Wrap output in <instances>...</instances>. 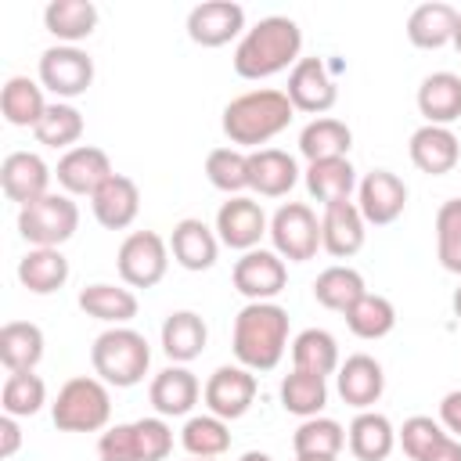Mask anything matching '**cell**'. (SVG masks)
<instances>
[{"instance_id":"obj_1","label":"cell","mask_w":461,"mask_h":461,"mask_svg":"<svg viewBox=\"0 0 461 461\" xmlns=\"http://www.w3.org/2000/svg\"><path fill=\"white\" fill-rule=\"evenodd\" d=\"M303 50V29L288 14L259 18L234 47V72L241 79H270L277 72H292Z\"/></svg>"},{"instance_id":"obj_2","label":"cell","mask_w":461,"mask_h":461,"mask_svg":"<svg viewBox=\"0 0 461 461\" xmlns=\"http://www.w3.org/2000/svg\"><path fill=\"white\" fill-rule=\"evenodd\" d=\"M295 108L288 101L285 90L274 86H259V90H245L238 94L227 108H223V133L234 148H252L259 151L267 140H274L281 130H288Z\"/></svg>"},{"instance_id":"obj_3","label":"cell","mask_w":461,"mask_h":461,"mask_svg":"<svg viewBox=\"0 0 461 461\" xmlns=\"http://www.w3.org/2000/svg\"><path fill=\"white\" fill-rule=\"evenodd\" d=\"M230 349L249 371H274L288 349V310L277 303H245L234 317Z\"/></svg>"},{"instance_id":"obj_4","label":"cell","mask_w":461,"mask_h":461,"mask_svg":"<svg viewBox=\"0 0 461 461\" xmlns=\"http://www.w3.org/2000/svg\"><path fill=\"white\" fill-rule=\"evenodd\" d=\"M90 364H94V375L104 382V385H115V389H130L137 382H144L148 367H151V346L140 331H133L130 324H119V328H104L94 346H90Z\"/></svg>"},{"instance_id":"obj_5","label":"cell","mask_w":461,"mask_h":461,"mask_svg":"<svg viewBox=\"0 0 461 461\" xmlns=\"http://www.w3.org/2000/svg\"><path fill=\"white\" fill-rule=\"evenodd\" d=\"M112 385H104L97 375H76L68 378L54 403L50 418L61 432H104L112 421Z\"/></svg>"},{"instance_id":"obj_6","label":"cell","mask_w":461,"mask_h":461,"mask_svg":"<svg viewBox=\"0 0 461 461\" xmlns=\"http://www.w3.org/2000/svg\"><path fill=\"white\" fill-rule=\"evenodd\" d=\"M79 227V205L65 191H50L18 209V234L29 249H61Z\"/></svg>"},{"instance_id":"obj_7","label":"cell","mask_w":461,"mask_h":461,"mask_svg":"<svg viewBox=\"0 0 461 461\" xmlns=\"http://www.w3.org/2000/svg\"><path fill=\"white\" fill-rule=\"evenodd\" d=\"M115 270L126 288H155L169 270V241L158 230H130L115 252Z\"/></svg>"},{"instance_id":"obj_8","label":"cell","mask_w":461,"mask_h":461,"mask_svg":"<svg viewBox=\"0 0 461 461\" xmlns=\"http://www.w3.org/2000/svg\"><path fill=\"white\" fill-rule=\"evenodd\" d=\"M270 245L288 263H306L321 249V220L306 202H285L270 216Z\"/></svg>"},{"instance_id":"obj_9","label":"cell","mask_w":461,"mask_h":461,"mask_svg":"<svg viewBox=\"0 0 461 461\" xmlns=\"http://www.w3.org/2000/svg\"><path fill=\"white\" fill-rule=\"evenodd\" d=\"M94 83V58L79 47L54 43L40 54V86L50 90L58 101L86 94Z\"/></svg>"},{"instance_id":"obj_10","label":"cell","mask_w":461,"mask_h":461,"mask_svg":"<svg viewBox=\"0 0 461 461\" xmlns=\"http://www.w3.org/2000/svg\"><path fill=\"white\" fill-rule=\"evenodd\" d=\"M230 281L249 303H274L288 285V267L274 249H252L234 259Z\"/></svg>"},{"instance_id":"obj_11","label":"cell","mask_w":461,"mask_h":461,"mask_svg":"<svg viewBox=\"0 0 461 461\" xmlns=\"http://www.w3.org/2000/svg\"><path fill=\"white\" fill-rule=\"evenodd\" d=\"M202 400L209 407V414L223 418V421H238L249 414L252 400H256V371L241 367V364H223L209 375V382L202 385Z\"/></svg>"},{"instance_id":"obj_12","label":"cell","mask_w":461,"mask_h":461,"mask_svg":"<svg viewBox=\"0 0 461 461\" xmlns=\"http://www.w3.org/2000/svg\"><path fill=\"white\" fill-rule=\"evenodd\" d=\"M216 238L220 245L234 249V252H252L259 249V238L270 234V220L263 212V205L249 194H234L216 209Z\"/></svg>"},{"instance_id":"obj_13","label":"cell","mask_w":461,"mask_h":461,"mask_svg":"<svg viewBox=\"0 0 461 461\" xmlns=\"http://www.w3.org/2000/svg\"><path fill=\"white\" fill-rule=\"evenodd\" d=\"M357 209H360L364 223L389 227L407 209V184L393 169H371L357 184Z\"/></svg>"},{"instance_id":"obj_14","label":"cell","mask_w":461,"mask_h":461,"mask_svg":"<svg viewBox=\"0 0 461 461\" xmlns=\"http://www.w3.org/2000/svg\"><path fill=\"white\" fill-rule=\"evenodd\" d=\"M285 94H288L292 108L306 112V115H321L339 101V86H335V79L321 58H299L295 68L288 72Z\"/></svg>"},{"instance_id":"obj_15","label":"cell","mask_w":461,"mask_h":461,"mask_svg":"<svg viewBox=\"0 0 461 461\" xmlns=\"http://www.w3.org/2000/svg\"><path fill=\"white\" fill-rule=\"evenodd\" d=\"M245 7L234 0H205L187 14V36L198 47H223L234 36H245Z\"/></svg>"},{"instance_id":"obj_16","label":"cell","mask_w":461,"mask_h":461,"mask_svg":"<svg viewBox=\"0 0 461 461\" xmlns=\"http://www.w3.org/2000/svg\"><path fill=\"white\" fill-rule=\"evenodd\" d=\"M112 173L115 169H112L108 151H101L94 144H76L72 151H65L58 158V169H54V176H58V184H61L65 194H86V198H94V191Z\"/></svg>"},{"instance_id":"obj_17","label":"cell","mask_w":461,"mask_h":461,"mask_svg":"<svg viewBox=\"0 0 461 461\" xmlns=\"http://www.w3.org/2000/svg\"><path fill=\"white\" fill-rule=\"evenodd\" d=\"M50 176H54L50 166L36 151H11L0 162V187L7 202H18V209L50 194Z\"/></svg>"},{"instance_id":"obj_18","label":"cell","mask_w":461,"mask_h":461,"mask_svg":"<svg viewBox=\"0 0 461 461\" xmlns=\"http://www.w3.org/2000/svg\"><path fill=\"white\" fill-rule=\"evenodd\" d=\"M367 238V223L357 209V202H331L321 212V249L335 259H349L364 249Z\"/></svg>"},{"instance_id":"obj_19","label":"cell","mask_w":461,"mask_h":461,"mask_svg":"<svg viewBox=\"0 0 461 461\" xmlns=\"http://www.w3.org/2000/svg\"><path fill=\"white\" fill-rule=\"evenodd\" d=\"M335 389L342 396V403L357 407V411H371L382 393H385V371L375 357L367 353H353L339 364V375H335Z\"/></svg>"},{"instance_id":"obj_20","label":"cell","mask_w":461,"mask_h":461,"mask_svg":"<svg viewBox=\"0 0 461 461\" xmlns=\"http://www.w3.org/2000/svg\"><path fill=\"white\" fill-rule=\"evenodd\" d=\"M198 396H202V382L194 378V371H187V364L162 367L151 378V385H148V400H151L158 418H184V414H191Z\"/></svg>"},{"instance_id":"obj_21","label":"cell","mask_w":461,"mask_h":461,"mask_svg":"<svg viewBox=\"0 0 461 461\" xmlns=\"http://www.w3.org/2000/svg\"><path fill=\"white\" fill-rule=\"evenodd\" d=\"M169 256L191 270V274H202V270H212L216 256H220V238L216 230L198 220V216H184L180 223H173V234H169Z\"/></svg>"},{"instance_id":"obj_22","label":"cell","mask_w":461,"mask_h":461,"mask_svg":"<svg viewBox=\"0 0 461 461\" xmlns=\"http://www.w3.org/2000/svg\"><path fill=\"white\" fill-rule=\"evenodd\" d=\"M94 220L108 230H126L140 212V187L126 173H112L90 198Z\"/></svg>"},{"instance_id":"obj_23","label":"cell","mask_w":461,"mask_h":461,"mask_svg":"<svg viewBox=\"0 0 461 461\" xmlns=\"http://www.w3.org/2000/svg\"><path fill=\"white\" fill-rule=\"evenodd\" d=\"M407 155H411V162L421 169V173H429V176H443V173H450L454 166H457V158H461V140H457V133L450 130V126H418L414 133H411V144H407Z\"/></svg>"},{"instance_id":"obj_24","label":"cell","mask_w":461,"mask_h":461,"mask_svg":"<svg viewBox=\"0 0 461 461\" xmlns=\"http://www.w3.org/2000/svg\"><path fill=\"white\" fill-rule=\"evenodd\" d=\"M299 184V162L281 148L249 151V191L259 198H285Z\"/></svg>"},{"instance_id":"obj_25","label":"cell","mask_w":461,"mask_h":461,"mask_svg":"<svg viewBox=\"0 0 461 461\" xmlns=\"http://www.w3.org/2000/svg\"><path fill=\"white\" fill-rule=\"evenodd\" d=\"M454 29H457V7H450L443 0L418 4L407 14V40L418 50H439V47L454 43Z\"/></svg>"},{"instance_id":"obj_26","label":"cell","mask_w":461,"mask_h":461,"mask_svg":"<svg viewBox=\"0 0 461 461\" xmlns=\"http://www.w3.org/2000/svg\"><path fill=\"white\" fill-rule=\"evenodd\" d=\"M346 447L357 461H385L396 447V429L378 411H357L346 429Z\"/></svg>"},{"instance_id":"obj_27","label":"cell","mask_w":461,"mask_h":461,"mask_svg":"<svg viewBox=\"0 0 461 461\" xmlns=\"http://www.w3.org/2000/svg\"><path fill=\"white\" fill-rule=\"evenodd\" d=\"M205 342H209V328H205V321L194 310H173L162 321V353L173 364L198 360L202 349H205Z\"/></svg>"},{"instance_id":"obj_28","label":"cell","mask_w":461,"mask_h":461,"mask_svg":"<svg viewBox=\"0 0 461 461\" xmlns=\"http://www.w3.org/2000/svg\"><path fill=\"white\" fill-rule=\"evenodd\" d=\"M418 112L429 126H450L461 119V76L457 72H432L418 86Z\"/></svg>"},{"instance_id":"obj_29","label":"cell","mask_w":461,"mask_h":461,"mask_svg":"<svg viewBox=\"0 0 461 461\" xmlns=\"http://www.w3.org/2000/svg\"><path fill=\"white\" fill-rule=\"evenodd\" d=\"M349 148H353V130L335 115H317L299 133V151L306 162L349 158Z\"/></svg>"},{"instance_id":"obj_30","label":"cell","mask_w":461,"mask_h":461,"mask_svg":"<svg viewBox=\"0 0 461 461\" xmlns=\"http://www.w3.org/2000/svg\"><path fill=\"white\" fill-rule=\"evenodd\" d=\"M76 303H79V310H83L86 317L104 321V324H112V328L130 324V321L137 317V295H133L130 288H122V285H108V281H94V285H86V288L79 292Z\"/></svg>"},{"instance_id":"obj_31","label":"cell","mask_w":461,"mask_h":461,"mask_svg":"<svg viewBox=\"0 0 461 461\" xmlns=\"http://www.w3.org/2000/svg\"><path fill=\"white\" fill-rule=\"evenodd\" d=\"M43 25L58 43L76 47L97 29V7L90 0H50L43 7Z\"/></svg>"},{"instance_id":"obj_32","label":"cell","mask_w":461,"mask_h":461,"mask_svg":"<svg viewBox=\"0 0 461 461\" xmlns=\"http://www.w3.org/2000/svg\"><path fill=\"white\" fill-rule=\"evenodd\" d=\"M306 191L310 198H317L321 205H331V202H346L353 191H357V169L349 158H324V162H306Z\"/></svg>"},{"instance_id":"obj_33","label":"cell","mask_w":461,"mask_h":461,"mask_svg":"<svg viewBox=\"0 0 461 461\" xmlns=\"http://www.w3.org/2000/svg\"><path fill=\"white\" fill-rule=\"evenodd\" d=\"M68 274L72 270H68V259L61 249H29L18 259V281L32 295H50V292L65 288Z\"/></svg>"},{"instance_id":"obj_34","label":"cell","mask_w":461,"mask_h":461,"mask_svg":"<svg viewBox=\"0 0 461 461\" xmlns=\"http://www.w3.org/2000/svg\"><path fill=\"white\" fill-rule=\"evenodd\" d=\"M0 112L11 126H22V130H36L43 112H47V97H43V86L29 76H11L0 90Z\"/></svg>"},{"instance_id":"obj_35","label":"cell","mask_w":461,"mask_h":461,"mask_svg":"<svg viewBox=\"0 0 461 461\" xmlns=\"http://www.w3.org/2000/svg\"><path fill=\"white\" fill-rule=\"evenodd\" d=\"M43 331L32 321H7L0 328V364L7 371H36L43 360Z\"/></svg>"},{"instance_id":"obj_36","label":"cell","mask_w":461,"mask_h":461,"mask_svg":"<svg viewBox=\"0 0 461 461\" xmlns=\"http://www.w3.org/2000/svg\"><path fill=\"white\" fill-rule=\"evenodd\" d=\"M292 364L295 371H310V375H321L328 378L331 371H339V342L331 331L324 328H306L292 339Z\"/></svg>"},{"instance_id":"obj_37","label":"cell","mask_w":461,"mask_h":461,"mask_svg":"<svg viewBox=\"0 0 461 461\" xmlns=\"http://www.w3.org/2000/svg\"><path fill=\"white\" fill-rule=\"evenodd\" d=\"M364 277L360 270L346 267V263H335V267H324L313 281V299L324 306V310H335V313H346L360 295H364Z\"/></svg>"},{"instance_id":"obj_38","label":"cell","mask_w":461,"mask_h":461,"mask_svg":"<svg viewBox=\"0 0 461 461\" xmlns=\"http://www.w3.org/2000/svg\"><path fill=\"white\" fill-rule=\"evenodd\" d=\"M346 328L357 335V339H385L393 328H396V306L385 299V295H375V292H364L346 313Z\"/></svg>"},{"instance_id":"obj_39","label":"cell","mask_w":461,"mask_h":461,"mask_svg":"<svg viewBox=\"0 0 461 461\" xmlns=\"http://www.w3.org/2000/svg\"><path fill=\"white\" fill-rule=\"evenodd\" d=\"M328 403V382L321 375H310V371H295L281 378V407L295 418H317Z\"/></svg>"},{"instance_id":"obj_40","label":"cell","mask_w":461,"mask_h":461,"mask_svg":"<svg viewBox=\"0 0 461 461\" xmlns=\"http://www.w3.org/2000/svg\"><path fill=\"white\" fill-rule=\"evenodd\" d=\"M32 133H36V140L43 148L72 151L76 140L83 137V112L76 104H68V101H50L47 112H43V119H40V126Z\"/></svg>"},{"instance_id":"obj_41","label":"cell","mask_w":461,"mask_h":461,"mask_svg":"<svg viewBox=\"0 0 461 461\" xmlns=\"http://www.w3.org/2000/svg\"><path fill=\"white\" fill-rule=\"evenodd\" d=\"M47 403V385L36 371H7L0 389V407L11 418H32Z\"/></svg>"},{"instance_id":"obj_42","label":"cell","mask_w":461,"mask_h":461,"mask_svg":"<svg viewBox=\"0 0 461 461\" xmlns=\"http://www.w3.org/2000/svg\"><path fill=\"white\" fill-rule=\"evenodd\" d=\"M180 443L191 457H220L230 450V429L216 414H194L180 429Z\"/></svg>"},{"instance_id":"obj_43","label":"cell","mask_w":461,"mask_h":461,"mask_svg":"<svg viewBox=\"0 0 461 461\" xmlns=\"http://www.w3.org/2000/svg\"><path fill=\"white\" fill-rule=\"evenodd\" d=\"M205 176L227 198L245 194L249 191V151H241V148H212L205 155Z\"/></svg>"},{"instance_id":"obj_44","label":"cell","mask_w":461,"mask_h":461,"mask_svg":"<svg viewBox=\"0 0 461 461\" xmlns=\"http://www.w3.org/2000/svg\"><path fill=\"white\" fill-rule=\"evenodd\" d=\"M292 447H295V454H310V457H339L346 447V429L335 418L317 414L295 429Z\"/></svg>"},{"instance_id":"obj_45","label":"cell","mask_w":461,"mask_h":461,"mask_svg":"<svg viewBox=\"0 0 461 461\" xmlns=\"http://www.w3.org/2000/svg\"><path fill=\"white\" fill-rule=\"evenodd\" d=\"M436 259L461 277V198H447L436 209Z\"/></svg>"},{"instance_id":"obj_46","label":"cell","mask_w":461,"mask_h":461,"mask_svg":"<svg viewBox=\"0 0 461 461\" xmlns=\"http://www.w3.org/2000/svg\"><path fill=\"white\" fill-rule=\"evenodd\" d=\"M447 436H450V432H447L436 418H429V414H411V418L396 429V443L403 447V454H407L411 461H425Z\"/></svg>"},{"instance_id":"obj_47","label":"cell","mask_w":461,"mask_h":461,"mask_svg":"<svg viewBox=\"0 0 461 461\" xmlns=\"http://www.w3.org/2000/svg\"><path fill=\"white\" fill-rule=\"evenodd\" d=\"M133 432H137V450H140V461H166L173 454V429L166 418H137L133 421Z\"/></svg>"},{"instance_id":"obj_48","label":"cell","mask_w":461,"mask_h":461,"mask_svg":"<svg viewBox=\"0 0 461 461\" xmlns=\"http://www.w3.org/2000/svg\"><path fill=\"white\" fill-rule=\"evenodd\" d=\"M97 457H101V461H140L133 421L108 425V429L97 436Z\"/></svg>"},{"instance_id":"obj_49","label":"cell","mask_w":461,"mask_h":461,"mask_svg":"<svg viewBox=\"0 0 461 461\" xmlns=\"http://www.w3.org/2000/svg\"><path fill=\"white\" fill-rule=\"evenodd\" d=\"M439 425L450 436H461V389H454L439 400Z\"/></svg>"},{"instance_id":"obj_50","label":"cell","mask_w":461,"mask_h":461,"mask_svg":"<svg viewBox=\"0 0 461 461\" xmlns=\"http://www.w3.org/2000/svg\"><path fill=\"white\" fill-rule=\"evenodd\" d=\"M22 447V429H18V418L4 414L0 418V457H14Z\"/></svg>"},{"instance_id":"obj_51","label":"cell","mask_w":461,"mask_h":461,"mask_svg":"<svg viewBox=\"0 0 461 461\" xmlns=\"http://www.w3.org/2000/svg\"><path fill=\"white\" fill-rule=\"evenodd\" d=\"M425 461H461V439H454V436H447Z\"/></svg>"},{"instance_id":"obj_52","label":"cell","mask_w":461,"mask_h":461,"mask_svg":"<svg viewBox=\"0 0 461 461\" xmlns=\"http://www.w3.org/2000/svg\"><path fill=\"white\" fill-rule=\"evenodd\" d=\"M238 461H274V457H270V454H263V450H245Z\"/></svg>"},{"instance_id":"obj_53","label":"cell","mask_w":461,"mask_h":461,"mask_svg":"<svg viewBox=\"0 0 461 461\" xmlns=\"http://www.w3.org/2000/svg\"><path fill=\"white\" fill-rule=\"evenodd\" d=\"M450 306H454V317L461 321V288H454V299H450Z\"/></svg>"},{"instance_id":"obj_54","label":"cell","mask_w":461,"mask_h":461,"mask_svg":"<svg viewBox=\"0 0 461 461\" xmlns=\"http://www.w3.org/2000/svg\"><path fill=\"white\" fill-rule=\"evenodd\" d=\"M454 47H457V54H461V11H457V29H454Z\"/></svg>"},{"instance_id":"obj_55","label":"cell","mask_w":461,"mask_h":461,"mask_svg":"<svg viewBox=\"0 0 461 461\" xmlns=\"http://www.w3.org/2000/svg\"><path fill=\"white\" fill-rule=\"evenodd\" d=\"M295 461H339V457H310V454H295Z\"/></svg>"},{"instance_id":"obj_56","label":"cell","mask_w":461,"mask_h":461,"mask_svg":"<svg viewBox=\"0 0 461 461\" xmlns=\"http://www.w3.org/2000/svg\"><path fill=\"white\" fill-rule=\"evenodd\" d=\"M191 461H216V457H191Z\"/></svg>"}]
</instances>
